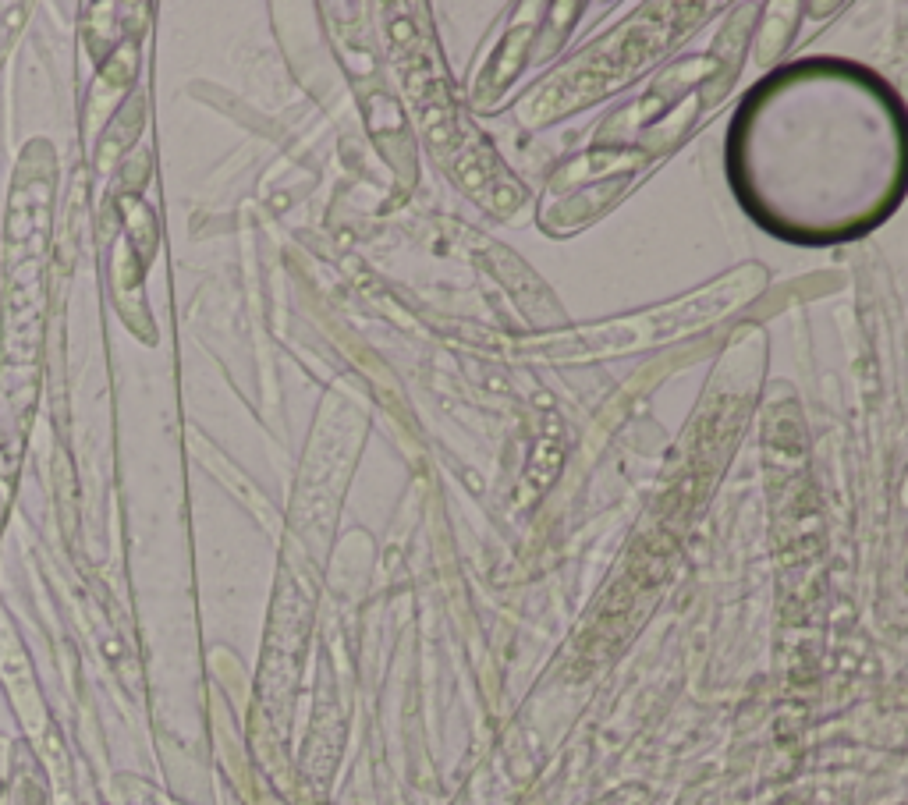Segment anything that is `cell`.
<instances>
[{
    "mask_svg": "<svg viewBox=\"0 0 908 805\" xmlns=\"http://www.w3.org/2000/svg\"><path fill=\"white\" fill-rule=\"evenodd\" d=\"M763 274L760 270H738L728 274L713 288H699L692 295H685L681 302L660 305L657 313H635L628 320L603 323V327H589L582 334H575L572 341H543L540 348L550 355H607V352H632L642 344L664 341V337L685 334L689 327H699L706 320H717L728 309L742 305L745 298H752L760 291Z\"/></svg>",
    "mask_w": 908,
    "mask_h": 805,
    "instance_id": "1",
    "label": "cell"
}]
</instances>
